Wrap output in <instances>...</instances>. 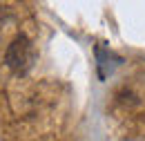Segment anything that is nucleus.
Returning a JSON list of instances; mask_svg holds the SVG:
<instances>
[{"label": "nucleus", "mask_w": 145, "mask_h": 141, "mask_svg": "<svg viewBox=\"0 0 145 141\" xmlns=\"http://www.w3.org/2000/svg\"><path fill=\"white\" fill-rule=\"evenodd\" d=\"M34 61H36V52H34L31 40L25 34H18L11 40V45L7 47L5 65L14 72V74H27V72L31 70Z\"/></svg>", "instance_id": "obj_1"}]
</instances>
